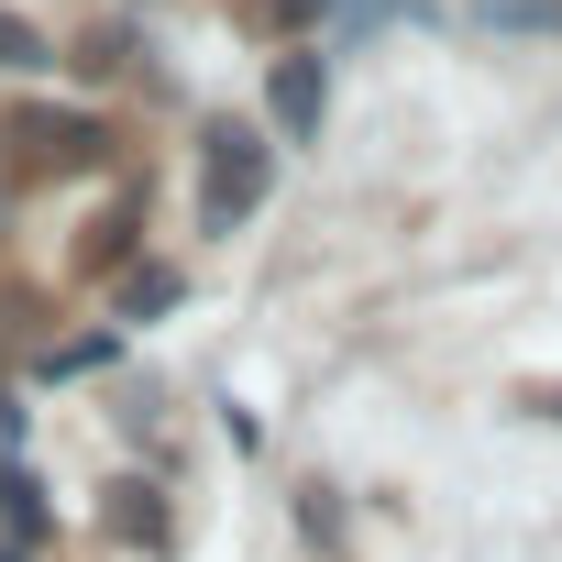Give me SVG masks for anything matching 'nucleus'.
<instances>
[{
	"instance_id": "f257e3e1",
	"label": "nucleus",
	"mask_w": 562,
	"mask_h": 562,
	"mask_svg": "<svg viewBox=\"0 0 562 562\" xmlns=\"http://www.w3.org/2000/svg\"><path fill=\"white\" fill-rule=\"evenodd\" d=\"M265 166H276V144L254 122H199V221L210 232H243L254 199H265Z\"/></svg>"
},
{
	"instance_id": "f03ea898",
	"label": "nucleus",
	"mask_w": 562,
	"mask_h": 562,
	"mask_svg": "<svg viewBox=\"0 0 562 562\" xmlns=\"http://www.w3.org/2000/svg\"><path fill=\"white\" fill-rule=\"evenodd\" d=\"M100 122L89 111H45V100H23V111H0V166H12V188H34V177H78V166H100Z\"/></svg>"
},
{
	"instance_id": "7ed1b4c3",
	"label": "nucleus",
	"mask_w": 562,
	"mask_h": 562,
	"mask_svg": "<svg viewBox=\"0 0 562 562\" xmlns=\"http://www.w3.org/2000/svg\"><path fill=\"white\" fill-rule=\"evenodd\" d=\"M265 122L288 133V144H321V122H331V67L288 45V56L265 67Z\"/></svg>"
},
{
	"instance_id": "20e7f679",
	"label": "nucleus",
	"mask_w": 562,
	"mask_h": 562,
	"mask_svg": "<svg viewBox=\"0 0 562 562\" xmlns=\"http://www.w3.org/2000/svg\"><path fill=\"white\" fill-rule=\"evenodd\" d=\"M56 540V507H45V485L12 463V474H0V551H45Z\"/></svg>"
},
{
	"instance_id": "39448f33",
	"label": "nucleus",
	"mask_w": 562,
	"mask_h": 562,
	"mask_svg": "<svg viewBox=\"0 0 562 562\" xmlns=\"http://www.w3.org/2000/svg\"><path fill=\"white\" fill-rule=\"evenodd\" d=\"M100 518H111V540H133V551H166V507H155V485H100Z\"/></svg>"
},
{
	"instance_id": "423d86ee",
	"label": "nucleus",
	"mask_w": 562,
	"mask_h": 562,
	"mask_svg": "<svg viewBox=\"0 0 562 562\" xmlns=\"http://www.w3.org/2000/svg\"><path fill=\"white\" fill-rule=\"evenodd\" d=\"M111 310H122V321H166V310H177V276H166V265H122V299H111Z\"/></svg>"
},
{
	"instance_id": "0eeeda50",
	"label": "nucleus",
	"mask_w": 562,
	"mask_h": 562,
	"mask_svg": "<svg viewBox=\"0 0 562 562\" xmlns=\"http://www.w3.org/2000/svg\"><path fill=\"white\" fill-rule=\"evenodd\" d=\"M122 265H133V210L89 221V243H78V276H122Z\"/></svg>"
},
{
	"instance_id": "6e6552de",
	"label": "nucleus",
	"mask_w": 562,
	"mask_h": 562,
	"mask_svg": "<svg viewBox=\"0 0 562 562\" xmlns=\"http://www.w3.org/2000/svg\"><path fill=\"white\" fill-rule=\"evenodd\" d=\"M463 12L496 34H562V0H463Z\"/></svg>"
},
{
	"instance_id": "1a4fd4ad",
	"label": "nucleus",
	"mask_w": 562,
	"mask_h": 562,
	"mask_svg": "<svg viewBox=\"0 0 562 562\" xmlns=\"http://www.w3.org/2000/svg\"><path fill=\"white\" fill-rule=\"evenodd\" d=\"M111 353H122L111 331H78V342H56V353H45V375H89V364H111Z\"/></svg>"
},
{
	"instance_id": "9d476101",
	"label": "nucleus",
	"mask_w": 562,
	"mask_h": 562,
	"mask_svg": "<svg viewBox=\"0 0 562 562\" xmlns=\"http://www.w3.org/2000/svg\"><path fill=\"white\" fill-rule=\"evenodd\" d=\"M0 67H45V34H34V23H12V12H0Z\"/></svg>"
},
{
	"instance_id": "9b49d317",
	"label": "nucleus",
	"mask_w": 562,
	"mask_h": 562,
	"mask_svg": "<svg viewBox=\"0 0 562 562\" xmlns=\"http://www.w3.org/2000/svg\"><path fill=\"white\" fill-rule=\"evenodd\" d=\"M0 441H12V452H23V408H12V386H0Z\"/></svg>"
},
{
	"instance_id": "f8f14e48",
	"label": "nucleus",
	"mask_w": 562,
	"mask_h": 562,
	"mask_svg": "<svg viewBox=\"0 0 562 562\" xmlns=\"http://www.w3.org/2000/svg\"><path fill=\"white\" fill-rule=\"evenodd\" d=\"M529 408H540V419H562V397H529Z\"/></svg>"
},
{
	"instance_id": "ddd939ff",
	"label": "nucleus",
	"mask_w": 562,
	"mask_h": 562,
	"mask_svg": "<svg viewBox=\"0 0 562 562\" xmlns=\"http://www.w3.org/2000/svg\"><path fill=\"white\" fill-rule=\"evenodd\" d=\"M0 562H45V551H0Z\"/></svg>"
}]
</instances>
